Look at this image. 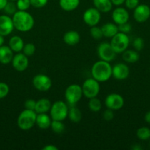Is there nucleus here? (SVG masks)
Here are the masks:
<instances>
[{"label": "nucleus", "instance_id": "1", "mask_svg": "<svg viewBox=\"0 0 150 150\" xmlns=\"http://www.w3.org/2000/svg\"><path fill=\"white\" fill-rule=\"evenodd\" d=\"M12 19H13L14 28L19 32H29L35 25L34 18L27 11L17 10L13 15Z\"/></svg>", "mask_w": 150, "mask_h": 150}, {"label": "nucleus", "instance_id": "2", "mask_svg": "<svg viewBox=\"0 0 150 150\" xmlns=\"http://www.w3.org/2000/svg\"><path fill=\"white\" fill-rule=\"evenodd\" d=\"M112 68L110 62L100 59L93 64L91 76L99 83L107 81L112 76Z\"/></svg>", "mask_w": 150, "mask_h": 150}, {"label": "nucleus", "instance_id": "3", "mask_svg": "<svg viewBox=\"0 0 150 150\" xmlns=\"http://www.w3.org/2000/svg\"><path fill=\"white\" fill-rule=\"evenodd\" d=\"M36 117L37 113L35 111L25 108L18 117V126L22 130H30L35 125Z\"/></svg>", "mask_w": 150, "mask_h": 150}, {"label": "nucleus", "instance_id": "4", "mask_svg": "<svg viewBox=\"0 0 150 150\" xmlns=\"http://www.w3.org/2000/svg\"><path fill=\"white\" fill-rule=\"evenodd\" d=\"M49 112L52 120L63 121L68 117L69 106L63 101L57 100L51 105Z\"/></svg>", "mask_w": 150, "mask_h": 150}, {"label": "nucleus", "instance_id": "5", "mask_svg": "<svg viewBox=\"0 0 150 150\" xmlns=\"http://www.w3.org/2000/svg\"><path fill=\"white\" fill-rule=\"evenodd\" d=\"M110 44L116 54H122L129 46V38L127 34L119 32L112 38Z\"/></svg>", "mask_w": 150, "mask_h": 150}, {"label": "nucleus", "instance_id": "6", "mask_svg": "<svg viewBox=\"0 0 150 150\" xmlns=\"http://www.w3.org/2000/svg\"><path fill=\"white\" fill-rule=\"evenodd\" d=\"M82 86L79 84H71L66 88L65 91V98L66 101L71 106L76 105L82 98Z\"/></svg>", "mask_w": 150, "mask_h": 150}, {"label": "nucleus", "instance_id": "7", "mask_svg": "<svg viewBox=\"0 0 150 150\" xmlns=\"http://www.w3.org/2000/svg\"><path fill=\"white\" fill-rule=\"evenodd\" d=\"M81 86H82L83 95L88 99L97 97L99 93V82L97 81L94 78L87 79Z\"/></svg>", "mask_w": 150, "mask_h": 150}, {"label": "nucleus", "instance_id": "8", "mask_svg": "<svg viewBox=\"0 0 150 150\" xmlns=\"http://www.w3.org/2000/svg\"><path fill=\"white\" fill-rule=\"evenodd\" d=\"M97 54L101 60L110 62L116 58V53L112 47L111 44L103 42L97 47Z\"/></svg>", "mask_w": 150, "mask_h": 150}, {"label": "nucleus", "instance_id": "9", "mask_svg": "<svg viewBox=\"0 0 150 150\" xmlns=\"http://www.w3.org/2000/svg\"><path fill=\"white\" fill-rule=\"evenodd\" d=\"M32 85L40 92H47L51 89L52 82L48 76L40 73L34 76L32 79Z\"/></svg>", "mask_w": 150, "mask_h": 150}, {"label": "nucleus", "instance_id": "10", "mask_svg": "<svg viewBox=\"0 0 150 150\" xmlns=\"http://www.w3.org/2000/svg\"><path fill=\"white\" fill-rule=\"evenodd\" d=\"M82 19L85 23L91 27L96 26L101 20V12L96 7H90L84 12Z\"/></svg>", "mask_w": 150, "mask_h": 150}, {"label": "nucleus", "instance_id": "11", "mask_svg": "<svg viewBox=\"0 0 150 150\" xmlns=\"http://www.w3.org/2000/svg\"><path fill=\"white\" fill-rule=\"evenodd\" d=\"M104 104L107 108L118 111L121 109L124 105V98L119 94L111 93L106 97L104 100Z\"/></svg>", "mask_w": 150, "mask_h": 150}, {"label": "nucleus", "instance_id": "12", "mask_svg": "<svg viewBox=\"0 0 150 150\" xmlns=\"http://www.w3.org/2000/svg\"><path fill=\"white\" fill-rule=\"evenodd\" d=\"M11 62L13 68L19 72L24 71L29 66L28 57L23 53H17L16 55L13 56Z\"/></svg>", "mask_w": 150, "mask_h": 150}, {"label": "nucleus", "instance_id": "13", "mask_svg": "<svg viewBox=\"0 0 150 150\" xmlns=\"http://www.w3.org/2000/svg\"><path fill=\"white\" fill-rule=\"evenodd\" d=\"M133 17L138 23L146 21L150 17V7L146 4H138L133 12Z\"/></svg>", "mask_w": 150, "mask_h": 150}, {"label": "nucleus", "instance_id": "14", "mask_svg": "<svg viewBox=\"0 0 150 150\" xmlns=\"http://www.w3.org/2000/svg\"><path fill=\"white\" fill-rule=\"evenodd\" d=\"M129 75V69L124 63H118L112 68V76L119 81L127 79Z\"/></svg>", "mask_w": 150, "mask_h": 150}, {"label": "nucleus", "instance_id": "15", "mask_svg": "<svg viewBox=\"0 0 150 150\" xmlns=\"http://www.w3.org/2000/svg\"><path fill=\"white\" fill-rule=\"evenodd\" d=\"M13 19L8 15L0 16V35L7 36L12 33L14 29Z\"/></svg>", "mask_w": 150, "mask_h": 150}, {"label": "nucleus", "instance_id": "16", "mask_svg": "<svg viewBox=\"0 0 150 150\" xmlns=\"http://www.w3.org/2000/svg\"><path fill=\"white\" fill-rule=\"evenodd\" d=\"M129 15L127 10L124 7H117L112 13V19L117 25L128 22Z\"/></svg>", "mask_w": 150, "mask_h": 150}, {"label": "nucleus", "instance_id": "17", "mask_svg": "<svg viewBox=\"0 0 150 150\" xmlns=\"http://www.w3.org/2000/svg\"><path fill=\"white\" fill-rule=\"evenodd\" d=\"M13 51L7 45L0 46V63L7 64L12 62L13 58Z\"/></svg>", "mask_w": 150, "mask_h": 150}, {"label": "nucleus", "instance_id": "18", "mask_svg": "<svg viewBox=\"0 0 150 150\" xmlns=\"http://www.w3.org/2000/svg\"><path fill=\"white\" fill-rule=\"evenodd\" d=\"M63 39L66 45L74 46L79 43V40H80V35L76 31H68L64 34Z\"/></svg>", "mask_w": 150, "mask_h": 150}, {"label": "nucleus", "instance_id": "19", "mask_svg": "<svg viewBox=\"0 0 150 150\" xmlns=\"http://www.w3.org/2000/svg\"><path fill=\"white\" fill-rule=\"evenodd\" d=\"M51 118L50 116L47 115L46 113H43V114H37L36 122L37 125L40 129L46 130V129L49 128L51 126Z\"/></svg>", "mask_w": 150, "mask_h": 150}, {"label": "nucleus", "instance_id": "20", "mask_svg": "<svg viewBox=\"0 0 150 150\" xmlns=\"http://www.w3.org/2000/svg\"><path fill=\"white\" fill-rule=\"evenodd\" d=\"M24 45L23 39L20 36L15 35L13 36L9 40V47L12 49L13 52L19 53L22 51Z\"/></svg>", "mask_w": 150, "mask_h": 150}, {"label": "nucleus", "instance_id": "21", "mask_svg": "<svg viewBox=\"0 0 150 150\" xmlns=\"http://www.w3.org/2000/svg\"><path fill=\"white\" fill-rule=\"evenodd\" d=\"M103 36L105 38H112L119 32L118 25L113 23H106L101 27Z\"/></svg>", "mask_w": 150, "mask_h": 150}, {"label": "nucleus", "instance_id": "22", "mask_svg": "<svg viewBox=\"0 0 150 150\" xmlns=\"http://www.w3.org/2000/svg\"><path fill=\"white\" fill-rule=\"evenodd\" d=\"M51 103L49 100L46 98H41L36 101L35 104V111L37 114H43V113H47L50 111Z\"/></svg>", "mask_w": 150, "mask_h": 150}, {"label": "nucleus", "instance_id": "23", "mask_svg": "<svg viewBox=\"0 0 150 150\" xmlns=\"http://www.w3.org/2000/svg\"><path fill=\"white\" fill-rule=\"evenodd\" d=\"M93 3L94 7L101 13H108L113 7L111 0H93Z\"/></svg>", "mask_w": 150, "mask_h": 150}, {"label": "nucleus", "instance_id": "24", "mask_svg": "<svg viewBox=\"0 0 150 150\" xmlns=\"http://www.w3.org/2000/svg\"><path fill=\"white\" fill-rule=\"evenodd\" d=\"M59 4L62 10L71 12L77 8L79 4V0H60Z\"/></svg>", "mask_w": 150, "mask_h": 150}, {"label": "nucleus", "instance_id": "25", "mask_svg": "<svg viewBox=\"0 0 150 150\" xmlns=\"http://www.w3.org/2000/svg\"><path fill=\"white\" fill-rule=\"evenodd\" d=\"M140 56L138 51L134 50H127L122 53V59L127 63H135L139 60Z\"/></svg>", "mask_w": 150, "mask_h": 150}, {"label": "nucleus", "instance_id": "26", "mask_svg": "<svg viewBox=\"0 0 150 150\" xmlns=\"http://www.w3.org/2000/svg\"><path fill=\"white\" fill-rule=\"evenodd\" d=\"M68 117L72 122L78 123L82 120V112L77 107L73 105V106H71L70 108H69Z\"/></svg>", "mask_w": 150, "mask_h": 150}, {"label": "nucleus", "instance_id": "27", "mask_svg": "<svg viewBox=\"0 0 150 150\" xmlns=\"http://www.w3.org/2000/svg\"><path fill=\"white\" fill-rule=\"evenodd\" d=\"M88 108L93 112H98L101 109V102L96 97L89 99Z\"/></svg>", "mask_w": 150, "mask_h": 150}, {"label": "nucleus", "instance_id": "28", "mask_svg": "<svg viewBox=\"0 0 150 150\" xmlns=\"http://www.w3.org/2000/svg\"><path fill=\"white\" fill-rule=\"evenodd\" d=\"M136 136L140 140L147 141L150 139V129L146 127H142L138 129Z\"/></svg>", "mask_w": 150, "mask_h": 150}, {"label": "nucleus", "instance_id": "29", "mask_svg": "<svg viewBox=\"0 0 150 150\" xmlns=\"http://www.w3.org/2000/svg\"><path fill=\"white\" fill-rule=\"evenodd\" d=\"M50 127H51L54 133H57V134H60V133H62L64 131L65 125L62 122V121L52 120Z\"/></svg>", "mask_w": 150, "mask_h": 150}, {"label": "nucleus", "instance_id": "30", "mask_svg": "<svg viewBox=\"0 0 150 150\" xmlns=\"http://www.w3.org/2000/svg\"><path fill=\"white\" fill-rule=\"evenodd\" d=\"M17 10L18 8L17 6H16V3H15L13 1H7V4H6V6L4 8V11L8 16H13L17 11Z\"/></svg>", "mask_w": 150, "mask_h": 150}, {"label": "nucleus", "instance_id": "31", "mask_svg": "<svg viewBox=\"0 0 150 150\" xmlns=\"http://www.w3.org/2000/svg\"><path fill=\"white\" fill-rule=\"evenodd\" d=\"M90 34H91V36L96 40L101 39L102 37H104L101 29L97 26H91V29H90Z\"/></svg>", "mask_w": 150, "mask_h": 150}, {"label": "nucleus", "instance_id": "32", "mask_svg": "<svg viewBox=\"0 0 150 150\" xmlns=\"http://www.w3.org/2000/svg\"><path fill=\"white\" fill-rule=\"evenodd\" d=\"M22 51H23V54H24L26 57H31L35 54V46L32 42H28V43L24 44Z\"/></svg>", "mask_w": 150, "mask_h": 150}, {"label": "nucleus", "instance_id": "33", "mask_svg": "<svg viewBox=\"0 0 150 150\" xmlns=\"http://www.w3.org/2000/svg\"><path fill=\"white\" fill-rule=\"evenodd\" d=\"M16 6H17L18 10L26 11L31 6L30 0H17Z\"/></svg>", "mask_w": 150, "mask_h": 150}, {"label": "nucleus", "instance_id": "34", "mask_svg": "<svg viewBox=\"0 0 150 150\" xmlns=\"http://www.w3.org/2000/svg\"><path fill=\"white\" fill-rule=\"evenodd\" d=\"M132 45H133V48H135V51H141L144 47V39L142 38H140V37L136 38L132 42Z\"/></svg>", "mask_w": 150, "mask_h": 150}, {"label": "nucleus", "instance_id": "35", "mask_svg": "<svg viewBox=\"0 0 150 150\" xmlns=\"http://www.w3.org/2000/svg\"><path fill=\"white\" fill-rule=\"evenodd\" d=\"M9 86L4 82H0V99L5 98L9 93Z\"/></svg>", "mask_w": 150, "mask_h": 150}, {"label": "nucleus", "instance_id": "36", "mask_svg": "<svg viewBox=\"0 0 150 150\" xmlns=\"http://www.w3.org/2000/svg\"><path fill=\"white\" fill-rule=\"evenodd\" d=\"M31 6L35 8H41L45 7L48 3V0H30Z\"/></svg>", "mask_w": 150, "mask_h": 150}, {"label": "nucleus", "instance_id": "37", "mask_svg": "<svg viewBox=\"0 0 150 150\" xmlns=\"http://www.w3.org/2000/svg\"><path fill=\"white\" fill-rule=\"evenodd\" d=\"M118 28H119V32L127 34L132 29V26H131L130 23H129L128 22H126V23H124L122 24L118 25Z\"/></svg>", "mask_w": 150, "mask_h": 150}, {"label": "nucleus", "instance_id": "38", "mask_svg": "<svg viewBox=\"0 0 150 150\" xmlns=\"http://www.w3.org/2000/svg\"><path fill=\"white\" fill-rule=\"evenodd\" d=\"M102 117H103V119H104L105 121H107V122L111 121V120L113 119V117H114L113 110L107 108V109L103 112Z\"/></svg>", "mask_w": 150, "mask_h": 150}, {"label": "nucleus", "instance_id": "39", "mask_svg": "<svg viewBox=\"0 0 150 150\" xmlns=\"http://www.w3.org/2000/svg\"><path fill=\"white\" fill-rule=\"evenodd\" d=\"M125 6L129 10H134L139 4V0H125Z\"/></svg>", "mask_w": 150, "mask_h": 150}, {"label": "nucleus", "instance_id": "40", "mask_svg": "<svg viewBox=\"0 0 150 150\" xmlns=\"http://www.w3.org/2000/svg\"><path fill=\"white\" fill-rule=\"evenodd\" d=\"M35 104H36V101L32 99H28L25 101L24 107L26 109L33 110V111H35Z\"/></svg>", "mask_w": 150, "mask_h": 150}, {"label": "nucleus", "instance_id": "41", "mask_svg": "<svg viewBox=\"0 0 150 150\" xmlns=\"http://www.w3.org/2000/svg\"><path fill=\"white\" fill-rule=\"evenodd\" d=\"M43 150H58V148L53 144H48L44 146L42 149Z\"/></svg>", "mask_w": 150, "mask_h": 150}, {"label": "nucleus", "instance_id": "42", "mask_svg": "<svg viewBox=\"0 0 150 150\" xmlns=\"http://www.w3.org/2000/svg\"><path fill=\"white\" fill-rule=\"evenodd\" d=\"M113 5L115 6H121L122 4H124L125 0H111Z\"/></svg>", "mask_w": 150, "mask_h": 150}, {"label": "nucleus", "instance_id": "43", "mask_svg": "<svg viewBox=\"0 0 150 150\" xmlns=\"http://www.w3.org/2000/svg\"><path fill=\"white\" fill-rule=\"evenodd\" d=\"M8 0H0V10H4Z\"/></svg>", "mask_w": 150, "mask_h": 150}, {"label": "nucleus", "instance_id": "44", "mask_svg": "<svg viewBox=\"0 0 150 150\" xmlns=\"http://www.w3.org/2000/svg\"><path fill=\"white\" fill-rule=\"evenodd\" d=\"M144 120L147 123L150 124V111H148L146 114H145V117H144Z\"/></svg>", "mask_w": 150, "mask_h": 150}, {"label": "nucleus", "instance_id": "45", "mask_svg": "<svg viewBox=\"0 0 150 150\" xmlns=\"http://www.w3.org/2000/svg\"><path fill=\"white\" fill-rule=\"evenodd\" d=\"M4 36H2V35H0V46H1V45H4Z\"/></svg>", "mask_w": 150, "mask_h": 150}, {"label": "nucleus", "instance_id": "46", "mask_svg": "<svg viewBox=\"0 0 150 150\" xmlns=\"http://www.w3.org/2000/svg\"><path fill=\"white\" fill-rule=\"evenodd\" d=\"M132 149H135V150H140V149H141V147L139 146V145L135 144V145H134L133 146H132Z\"/></svg>", "mask_w": 150, "mask_h": 150}, {"label": "nucleus", "instance_id": "47", "mask_svg": "<svg viewBox=\"0 0 150 150\" xmlns=\"http://www.w3.org/2000/svg\"><path fill=\"white\" fill-rule=\"evenodd\" d=\"M9 1H16L17 0H9Z\"/></svg>", "mask_w": 150, "mask_h": 150}]
</instances>
